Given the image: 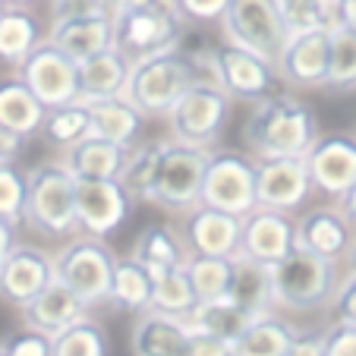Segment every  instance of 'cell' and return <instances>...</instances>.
<instances>
[{"label": "cell", "mask_w": 356, "mask_h": 356, "mask_svg": "<svg viewBox=\"0 0 356 356\" xmlns=\"http://www.w3.org/2000/svg\"><path fill=\"white\" fill-rule=\"evenodd\" d=\"M243 139L256 158H306L318 139L316 111L293 95L275 92L256 101Z\"/></svg>", "instance_id": "1"}, {"label": "cell", "mask_w": 356, "mask_h": 356, "mask_svg": "<svg viewBox=\"0 0 356 356\" xmlns=\"http://www.w3.org/2000/svg\"><path fill=\"white\" fill-rule=\"evenodd\" d=\"M202 76L195 63L183 54L180 47H170L161 54L142 57L129 67V82L123 98L139 108L142 117H168L170 108L183 98L189 86H195Z\"/></svg>", "instance_id": "2"}, {"label": "cell", "mask_w": 356, "mask_h": 356, "mask_svg": "<svg viewBox=\"0 0 356 356\" xmlns=\"http://www.w3.org/2000/svg\"><path fill=\"white\" fill-rule=\"evenodd\" d=\"M26 221L44 236H70L79 230L76 218V177L67 161H44L29 170Z\"/></svg>", "instance_id": "3"}, {"label": "cell", "mask_w": 356, "mask_h": 356, "mask_svg": "<svg viewBox=\"0 0 356 356\" xmlns=\"http://www.w3.org/2000/svg\"><path fill=\"white\" fill-rule=\"evenodd\" d=\"M183 26L186 19L174 7V0H152L142 7L114 13V47L136 63L142 57L177 47L186 32Z\"/></svg>", "instance_id": "4"}, {"label": "cell", "mask_w": 356, "mask_h": 356, "mask_svg": "<svg viewBox=\"0 0 356 356\" xmlns=\"http://www.w3.org/2000/svg\"><path fill=\"white\" fill-rule=\"evenodd\" d=\"M221 32L227 44L262 57L275 70L290 41L277 0H230L227 13L221 16Z\"/></svg>", "instance_id": "5"}, {"label": "cell", "mask_w": 356, "mask_h": 356, "mask_svg": "<svg viewBox=\"0 0 356 356\" xmlns=\"http://www.w3.org/2000/svg\"><path fill=\"white\" fill-rule=\"evenodd\" d=\"M230 104H234V98L224 92L221 82L199 79L170 108V136L195 148H211L227 127Z\"/></svg>", "instance_id": "6"}, {"label": "cell", "mask_w": 356, "mask_h": 356, "mask_svg": "<svg viewBox=\"0 0 356 356\" xmlns=\"http://www.w3.org/2000/svg\"><path fill=\"white\" fill-rule=\"evenodd\" d=\"M271 268V293L275 302L287 309H318L334 290V262L316 256L309 249L293 246Z\"/></svg>", "instance_id": "7"}, {"label": "cell", "mask_w": 356, "mask_h": 356, "mask_svg": "<svg viewBox=\"0 0 356 356\" xmlns=\"http://www.w3.org/2000/svg\"><path fill=\"white\" fill-rule=\"evenodd\" d=\"M114 268L117 259L101 236H76L73 243L60 249L54 256V275L79 296L88 306L111 300V287H114Z\"/></svg>", "instance_id": "8"}, {"label": "cell", "mask_w": 356, "mask_h": 356, "mask_svg": "<svg viewBox=\"0 0 356 356\" xmlns=\"http://www.w3.org/2000/svg\"><path fill=\"white\" fill-rule=\"evenodd\" d=\"M47 38L79 63L114 44V13L101 0H54Z\"/></svg>", "instance_id": "9"}, {"label": "cell", "mask_w": 356, "mask_h": 356, "mask_svg": "<svg viewBox=\"0 0 356 356\" xmlns=\"http://www.w3.org/2000/svg\"><path fill=\"white\" fill-rule=\"evenodd\" d=\"M211 148H195L186 142L168 139L158 170L155 186V205L168 211H189L202 202V183H205V168H209Z\"/></svg>", "instance_id": "10"}, {"label": "cell", "mask_w": 356, "mask_h": 356, "mask_svg": "<svg viewBox=\"0 0 356 356\" xmlns=\"http://www.w3.org/2000/svg\"><path fill=\"white\" fill-rule=\"evenodd\" d=\"M202 202L246 218L256 209V161L240 152H211L202 183Z\"/></svg>", "instance_id": "11"}, {"label": "cell", "mask_w": 356, "mask_h": 356, "mask_svg": "<svg viewBox=\"0 0 356 356\" xmlns=\"http://www.w3.org/2000/svg\"><path fill=\"white\" fill-rule=\"evenodd\" d=\"M16 76L38 95L47 111L79 98V63L63 54L51 38L32 47V54L16 67Z\"/></svg>", "instance_id": "12"}, {"label": "cell", "mask_w": 356, "mask_h": 356, "mask_svg": "<svg viewBox=\"0 0 356 356\" xmlns=\"http://www.w3.org/2000/svg\"><path fill=\"white\" fill-rule=\"evenodd\" d=\"M312 180L306 158H256V205L293 211L309 199Z\"/></svg>", "instance_id": "13"}, {"label": "cell", "mask_w": 356, "mask_h": 356, "mask_svg": "<svg viewBox=\"0 0 356 356\" xmlns=\"http://www.w3.org/2000/svg\"><path fill=\"white\" fill-rule=\"evenodd\" d=\"M306 168H309L312 189L341 199L356 183V136H318L306 152Z\"/></svg>", "instance_id": "14"}, {"label": "cell", "mask_w": 356, "mask_h": 356, "mask_svg": "<svg viewBox=\"0 0 356 356\" xmlns=\"http://www.w3.org/2000/svg\"><path fill=\"white\" fill-rule=\"evenodd\" d=\"M129 193L117 180H76V218L88 236H108L127 221Z\"/></svg>", "instance_id": "15"}, {"label": "cell", "mask_w": 356, "mask_h": 356, "mask_svg": "<svg viewBox=\"0 0 356 356\" xmlns=\"http://www.w3.org/2000/svg\"><path fill=\"white\" fill-rule=\"evenodd\" d=\"M218 82L230 98H243L252 104L281 88V76L271 63L234 44L218 47Z\"/></svg>", "instance_id": "16"}, {"label": "cell", "mask_w": 356, "mask_h": 356, "mask_svg": "<svg viewBox=\"0 0 356 356\" xmlns=\"http://www.w3.org/2000/svg\"><path fill=\"white\" fill-rule=\"evenodd\" d=\"M296 246V221L290 211L277 209H256L243 218V234H240V252L256 262L275 265Z\"/></svg>", "instance_id": "17"}, {"label": "cell", "mask_w": 356, "mask_h": 356, "mask_svg": "<svg viewBox=\"0 0 356 356\" xmlns=\"http://www.w3.org/2000/svg\"><path fill=\"white\" fill-rule=\"evenodd\" d=\"M328 54H331V29L290 35L287 47L277 63L281 82L293 88H325L328 82Z\"/></svg>", "instance_id": "18"}, {"label": "cell", "mask_w": 356, "mask_h": 356, "mask_svg": "<svg viewBox=\"0 0 356 356\" xmlns=\"http://www.w3.org/2000/svg\"><path fill=\"white\" fill-rule=\"evenodd\" d=\"M240 234L243 218L230 215V211L211 209L205 202H199L195 209L186 211L183 243L193 256H236L240 252Z\"/></svg>", "instance_id": "19"}, {"label": "cell", "mask_w": 356, "mask_h": 356, "mask_svg": "<svg viewBox=\"0 0 356 356\" xmlns=\"http://www.w3.org/2000/svg\"><path fill=\"white\" fill-rule=\"evenodd\" d=\"M54 281V256L38 246H13L0 265V296L10 306L26 309L29 302Z\"/></svg>", "instance_id": "20"}, {"label": "cell", "mask_w": 356, "mask_h": 356, "mask_svg": "<svg viewBox=\"0 0 356 356\" xmlns=\"http://www.w3.org/2000/svg\"><path fill=\"white\" fill-rule=\"evenodd\" d=\"M356 227L347 215H343L341 205H322V209H312L296 221V246L309 249L316 256L337 262L350 252L353 246Z\"/></svg>", "instance_id": "21"}, {"label": "cell", "mask_w": 356, "mask_h": 356, "mask_svg": "<svg viewBox=\"0 0 356 356\" xmlns=\"http://www.w3.org/2000/svg\"><path fill=\"white\" fill-rule=\"evenodd\" d=\"M133 356H186L189 322L158 309H145L129 337Z\"/></svg>", "instance_id": "22"}, {"label": "cell", "mask_w": 356, "mask_h": 356, "mask_svg": "<svg viewBox=\"0 0 356 356\" xmlns=\"http://www.w3.org/2000/svg\"><path fill=\"white\" fill-rule=\"evenodd\" d=\"M129 67H133V60L123 51H117L114 44L79 60V98L82 101L120 98L127 92Z\"/></svg>", "instance_id": "23"}, {"label": "cell", "mask_w": 356, "mask_h": 356, "mask_svg": "<svg viewBox=\"0 0 356 356\" xmlns=\"http://www.w3.org/2000/svg\"><path fill=\"white\" fill-rule=\"evenodd\" d=\"M127 152L129 148L88 133L86 139H79L76 145L67 148L63 161L73 170L76 180H114V177L120 180V170L127 164Z\"/></svg>", "instance_id": "24"}, {"label": "cell", "mask_w": 356, "mask_h": 356, "mask_svg": "<svg viewBox=\"0 0 356 356\" xmlns=\"http://www.w3.org/2000/svg\"><path fill=\"white\" fill-rule=\"evenodd\" d=\"M47 108L38 101V95L19 79L7 76L0 79V127L19 139H32L44 127Z\"/></svg>", "instance_id": "25"}, {"label": "cell", "mask_w": 356, "mask_h": 356, "mask_svg": "<svg viewBox=\"0 0 356 356\" xmlns=\"http://www.w3.org/2000/svg\"><path fill=\"white\" fill-rule=\"evenodd\" d=\"M227 296L243 306L249 316H268L275 293H271V268L265 262L236 252L230 259V284H227Z\"/></svg>", "instance_id": "26"}, {"label": "cell", "mask_w": 356, "mask_h": 356, "mask_svg": "<svg viewBox=\"0 0 356 356\" xmlns=\"http://www.w3.org/2000/svg\"><path fill=\"white\" fill-rule=\"evenodd\" d=\"M86 316V302L54 275V281L47 284L38 296L26 306V322L32 328L44 331V334H60L67 325H73L76 318Z\"/></svg>", "instance_id": "27"}, {"label": "cell", "mask_w": 356, "mask_h": 356, "mask_svg": "<svg viewBox=\"0 0 356 356\" xmlns=\"http://www.w3.org/2000/svg\"><path fill=\"white\" fill-rule=\"evenodd\" d=\"M133 262L152 275V281L164 277L168 271L186 265V243L168 227V224H148L133 243Z\"/></svg>", "instance_id": "28"}, {"label": "cell", "mask_w": 356, "mask_h": 356, "mask_svg": "<svg viewBox=\"0 0 356 356\" xmlns=\"http://www.w3.org/2000/svg\"><path fill=\"white\" fill-rule=\"evenodd\" d=\"M88 114H92V133L101 139H111L123 148H133L136 139L142 133V120L136 104H129L127 98H104V101H86Z\"/></svg>", "instance_id": "29"}, {"label": "cell", "mask_w": 356, "mask_h": 356, "mask_svg": "<svg viewBox=\"0 0 356 356\" xmlns=\"http://www.w3.org/2000/svg\"><path fill=\"white\" fill-rule=\"evenodd\" d=\"M164 148H168V139H148L127 152L120 183L129 193V199L155 205V186H158V170H161Z\"/></svg>", "instance_id": "30"}, {"label": "cell", "mask_w": 356, "mask_h": 356, "mask_svg": "<svg viewBox=\"0 0 356 356\" xmlns=\"http://www.w3.org/2000/svg\"><path fill=\"white\" fill-rule=\"evenodd\" d=\"M41 22L32 10L7 3L3 13H0V63H10V67H19L32 47L41 44Z\"/></svg>", "instance_id": "31"}, {"label": "cell", "mask_w": 356, "mask_h": 356, "mask_svg": "<svg viewBox=\"0 0 356 356\" xmlns=\"http://www.w3.org/2000/svg\"><path fill=\"white\" fill-rule=\"evenodd\" d=\"M256 316H249L243 306H236L227 293L224 296H215V300H199L195 302V309L186 316L189 328H199V331H209V334L221 337L227 341L230 347L236 343V337L249 328Z\"/></svg>", "instance_id": "32"}, {"label": "cell", "mask_w": 356, "mask_h": 356, "mask_svg": "<svg viewBox=\"0 0 356 356\" xmlns=\"http://www.w3.org/2000/svg\"><path fill=\"white\" fill-rule=\"evenodd\" d=\"M293 337V328L268 312V316L252 318L249 328L236 337L234 356H287Z\"/></svg>", "instance_id": "33"}, {"label": "cell", "mask_w": 356, "mask_h": 356, "mask_svg": "<svg viewBox=\"0 0 356 356\" xmlns=\"http://www.w3.org/2000/svg\"><path fill=\"white\" fill-rule=\"evenodd\" d=\"M152 290L155 281L133 259H123L114 268V287H111V300L127 312H145L152 309Z\"/></svg>", "instance_id": "34"}, {"label": "cell", "mask_w": 356, "mask_h": 356, "mask_svg": "<svg viewBox=\"0 0 356 356\" xmlns=\"http://www.w3.org/2000/svg\"><path fill=\"white\" fill-rule=\"evenodd\" d=\"M41 133L47 136V142L57 148H70L79 139H86L92 133V114H88V104L82 98L60 104V108H51L44 117V127Z\"/></svg>", "instance_id": "35"}, {"label": "cell", "mask_w": 356, "mask_h": 356, "mask_svg": "<svg viewBox=\"0 0 356 356\" xmlns=\"http://www.w3.org/2000/svg\"><path fill=\"white\" fill-rule=\"evenodd\" d=\"M356 86V29L334 22L331 26V54H328V82L331 92H347Z\"/></svg>", "instance_id": "36"}, {"label": "cell", "mask_w": 356, "mask_h": 356, "mask_svg": "<svg viewBox=\"0 0 356 356\" xmlns=\"http://www.w3.org/2000/svg\"><path fill=\"white\" fill-rule=\"evenodd\" d=\"M277 10L290 35L331 29L337 22V0H277Z\"/></svg>", "instance_id": "37"}, {"label": "cell", "mask_w": 356, "mask_h": 356, "mask_svg": "<svg viewBox=\"0 0 356 356\" xmlns=\"http://www.w3.org/2000/svg\"><path fill=\"white\" fill-rule=\"evenodd\" d=\"M195 302H199V296H195L183 265L155 281V290H152V309L168 312V316H177V318H186L189 312L195 309Z\"/></svg>", "instance_id": "38"}, {"label": "cell", "mask_w": 356, "mask_h": 356, "mask_svg": "<svg viewBox=\"0 0 356 356\" xmlns=\"http://www.w3.org/2000/svg\"><path fill=\"white\" fill-rule=\"evenodd\" d=\"M54 356H108V334L92 318H76L54 334Z\"/></svg>", "instance_id": "39"}, {"label": "cell", "mask_w": 356, "mask_h": 356, "mask_svg": "<svg viewBox=\"0 0 356 356\" xmlns=\"http://www.w3.org/2000/svg\"><path fill=\"white\" fill-rule=\"evenodd\" d=\"M234 259V256H230ZM230 259L227 256H193L186 259V275L199 300H215L227 293L230 284Z\"/></svg>", "instance_id": "40"}, {"label": "cell", "mask_w": 356, "mask_h": 356, "mask_svg": "<svg viewBox=\"0 0 356 356\" xmlns=\"http://www.w3.org/2000/svg\"><path fill=\"white\" fill-rule=\"evenodd\" d=\"M26 193L29 177L13 161L0 164V218L10 221L13 227L26 221Z\"/></svg>", "instance_id": "41"}, {"label": "cell", "mask_w": 356, "mask_h": 356, "mask_svg": "<svg viewBox=\"0 0 356 356\" xmlns=\"http://www.w3.org/2000/svg\"><path fill=\"white\" fill-rule=\"evenodd\" d=\"M0 350H3V356H54V337L26 325L22 331L10 334L0 343Z\"/></svg>", "instance_id": "42"}, {"label": "cell", "mask_w": 356, "mask_h": 356, "mask_svg": "<svg viewBox=\"0 0 356 356\" xmlns=\"http://www.w3.org/2000/svg\"><path fill=\"white\" fill-rule=\"evenodd\" d=\"M174 7L186 22H221L230 0H174Z\"/></svg>", "instance_id": "43"}, {"label": "cell", "mask_w": 356, "mask_h": 356, "mask_svg": "<svg viewBox=\"0 0 356 356\" xmlns=\"http://www.w3.org/2000/svg\"><path fill=\"white\" fill-rule=\"evenodd\" d=\"M331 300H334L331 306H334L337 325H353L356 328V271H350V275L343 277Z\"/></svg>", "instance_id": "44"}, {"label": "cell", "mask_w": 356, "mask_h": 356, "mask_svg": "<svg viewBox=\"0 0 356 356\" xmlns=\"http://www.w3.org/2000/svg\"><path fill=\"white\" fill-rule=\"evenodd\" d=\"M186 356H234V347L221 337L209 334V331L189 328V350Z\"/></svg>", "instance_id": "45"}, {"label": "cell", "mask_w": 356, "mask_h": 356, "mask_svg": "<svg viewBox=\"0 0 356 356\" xmlns=\"http://www.w3.org/2000/svg\"><path fill=\"white\" fill-rule=\"evenodd\" d=\"M325 356H356L353 325H334L325 331Z\"/></svg>", "instance_id": "46"}, {"label": "cell", "mask_w": 356, "mask_h": 356, "mask_svg": "<svg viewBox=\"0 0 356 356\" xmlns=\"http://www.w3.org/2000/svg\"><path fill=\"white\" fill-rule=\"evenodd\" d=\"M287 356H325V331H309V334H296L290 343Z\"/></svg>", "instance_id": "47"}, {"label": "cell", "mask_w": 356, "mask_h": 356, "mask_svg": "<svg viewBox=\"0 0 356 356\" xmlns=\"http://www.w3.org/2000/svg\"><path fill=\"white\" fill-rule=\"evenodd\" d=\"M19 145H22V139H19V136L7 133V129L0 127V164L13 161V158L19 155Z\"/></svg>", "instance_id": "48"}, {"label": "cell", "mask_w": 356, "mask_h": 356, "mask_svg": "<svg viewBox=\"0 0 356 356\" xmlns=\"http://www.w3.org/2000/svg\"><path fill=\"white\" fill-rule=\"evenodd\" d=\"M13 246H16V240H13V224L0 218V265L7 262V256H10V249H13Z\"/></svg>", "instance_id": "49"}, {"label": "cell", "mask_w": 356, "mask_h": 356, "mask_svg": "<svg viewBox=\"0 0 356 356\" xmlns=\"http://www.w3.org/2000/svg\"><path fill=\"white\" fill-rule=\"evenodd\" d=\"M337 22L356 29V0H337Z\"/></svg>", "instance_id": "50"}, {"label": "cell", "mask_w": 356, "mask_h": 356, "mask_svg": "<svg viewBox=\"0 0 356 356\" xmlns=\"http://www.w3.org/2000/svg\"><path fill=\"white\" fill-rule=\"evenodd\" d=\"M341 209H343V215H347L350 221H353V227H356V183L341 195Z\"/></svg>", "instance_id": "51"}, {"label": "cell", "mask_w": 356, "mask_h": 356, "mask_svg": "<svg viewBox=\"0 0 356 356\" xmlns=\"http://www.w3.org/2000/svg\"><path fill=\"white\" fill-rule=\"evenodd\" d=\"M111 13H123V10H133V7H142V3H152V0H101Z\"/></svg>", "instance_id": "52"}, {"label": "cell", "mask_w": 356, "mask_h": 356, "mask_svg": "<svg viewBox=\"0 0 356 356\" xmlns=\"http://www.w3.org/2000/svg\"><path fill=\"white\" fill-rule=\"evenodd\" d=\"M347 259H350V268H353V271H356V236H353V246H350Z\"/></svg>", "instance_id": "53"}, {"label": "cell", "mask_w": 356, "mask_h": 356, "mask_svg": "<svg viewBox=\"0 0 356 356\" xmlns=\"http://www.w3.org/2000/svg\"><path fill=\"white\" fill-rule=\"evenodd\" d=\"M7 3H16V7H29V3H35V0H7Z\"/></svg>", "instance_id": "54"}, {"label": "cell", "mask_w": 356, "mask_h": 356, "mask_svg": "<svg viewBox=\"0 0 356 356\" xmlns=\"http://www.w3.org/2000/svg\"><path fill=\"white\" fill-rule=\"evenodd\" d=\"M3 7H7V0H0V13H3Z\"/></svg>", "instance_id": "55"}, {"label": "cell", "mask_w": 356, "mask_h": 356, "mask_svg": "<svg viewBox=\"0 0 356 356\" xmlns=\"http://www.w3.org/2000/svg\"><path fill=\"white\" fill-rule=\"evenodd\" d=\"M0 356H3V350H0Z\"/></svg>", "instance_id": "56"}]
</instances>
